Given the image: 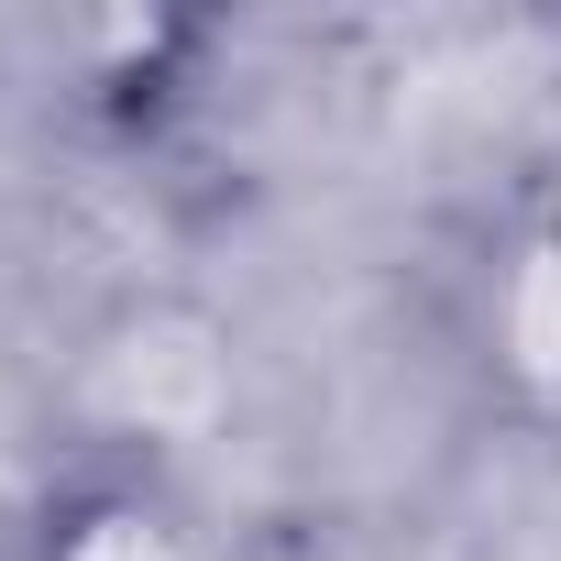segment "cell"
I'll use <instances>...</instances> for the list:
<instances>
[{"instance_id":"obj_1","label":"cell","mask_w":561,"mask_h":561,"mask_svg":"<svg viewBox=\"0 0 561 561\" xmlns=\"http://www.w3.org/2000/svg\"><path fill=\"white\" fill-rule=\"evenodd\" d=\"M462 342L484 375V408L528 440H561V187L517 198L484 253H473V298H462Z\"/></svg>"},{"instance_id":"obj_2","label":"cell","mask_w":561,"mask_h":561,"mask_svg":"<svg viewBox=\"0 0 561 561\" xmlns=\"http://www.w3.org/2000/svg\"><path fill=\"white\" fill-rule=\"evenodd\" d=\"M23 561H231V550L209 539V517L176 484L111 462V473H78L67 495H45Z\"/></svg>"}]
</instances>
